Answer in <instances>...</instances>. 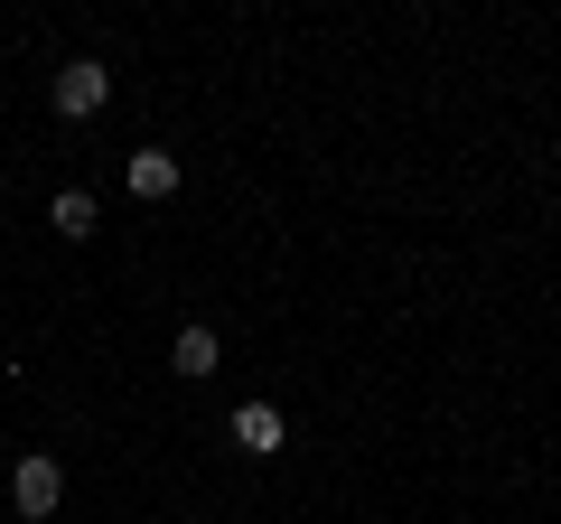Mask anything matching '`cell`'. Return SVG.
<instances>
[{"instance_id":"3","label":"cell","mask_w":561,"mask_h":524,"mask_svg":"<svg viewBox=\"0 0 561 524\" xmlns=\"http://www.w3.org/2000/svg\"><path fill=\"white\" fill-rule=\"evenodd\" d=\"M280 441H290V422H280V403H234V449H253V459H272Z\"/></svg>"},{"instance_id":"4","label":"cell","mask_w":561,"mask_h":524,"mask_svg":"<svg viewBox=\"0 0 561 524\" xmlns=\"http://www.w3.org/2000/svg\"><path fill=\"white\" fill-rule=\"evenodd\" d=\"M131 197H140V206L179 197V150H131Z\"/></svg>"},{"instance_id":"6","label":"cell","mask_w":561,"mask_h":524,"mask_svg":"<svg viewBox=\"0 0 561 524\" xmlns=\"http://www.w3.org/2000/svg\"><path fill=\"white\" fill-rule=\"evenodd\" d=\"M47 225H57L66 243H84V235H94V197H84V187H57V206H47Z\"/></svg>"},{"instance_id":"5","label":"cell","mask_w":561,"mask_h":524,"mask_svg":"<svg viewBox=\"0 0 561 524\" xmlns=\"http://www.w3.org/2000/svg\"><path fill=\"white\" fill-rule=\"evenodd\" d=\"M169 365H179V375H216V365H225V346H216V328H179V338H169Z\"/></svg>"},{"instance_id":"1","label":"cell","mask_w":561,"mask_h":524,"mask_svg":"<svg viewBox=\"0 0 561 524\" xmlns=\"http://www.w3.org/2000/svg\"><path fill=\"white\" fill-rule=\"evenodd\" d=\"M103 103H113V66H103V57H66L57 66V113L66 122H94Z\"/></svg>"},{"instance_id":"2","label":"cell","mask_w":561,"mask_h":524,"mask_svg":"<svg viewBox=\"0 0 561 524\" xmlns=\"http://www.w3.org/2000/svg\"><path fill=\"white\" fill-rule=\"evenodd\" d=\"M57 497H66V468L47 459V449H28V459L10 468V505H20V515H57Z\"/></svg>"}]
</instances>
